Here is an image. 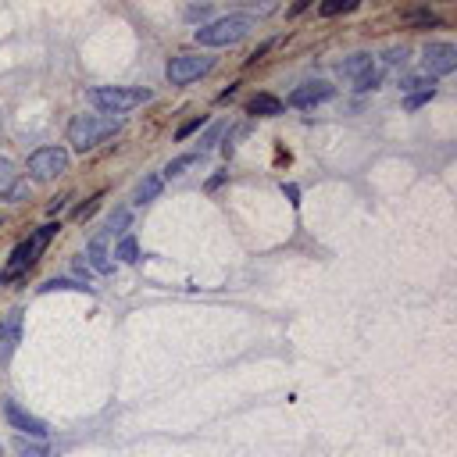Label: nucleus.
Returning a JSON list of instances; mask_svg holds the SVG:
<instances>
[{
  "label": "nucleus",
  "instance_id": "5",
  "mask_svg": "<svg viewBox=\"0 0 457 457\" xmlns=\"http://www.w3.org/2000/svg\"><path fill=\"white\" fill-rule=\"evenodd\" d=\"M211 68H215V58H208V54H179L168 61L165 75L172 86H186V83L200 79V75H208Z\"/></svg>",
  "mask_w": 457,
  "mask_h": 457
},
{
  "label": "nucleus",
  "instance_id": "12",
  "mask_svg": "<svg viewBox=\"0 0 457 457\" xmlns=\"http://www.w3.org/2000/svg\"><path fill=\"white\" fill-rule=\"evenodd\" d=\"M365 72H372V58L368 54H354V58L340 61V75H347V79H361Z\"/></svg>",
  "mask_w": 457,
  "mask_h": 457
},
{
  "label": "nucleus",
  "instance_id": "14",
  "mask_svg": "<svg viewBox=\"0 0 457 457\" xmlns=\"http://www.w3.org/2000/svg\"><path fill=\"white\" fill-rule=\"evenodd\" d=\"M200 161V154H183V158H175V161H168V168H165V175L161 179H175V175H183L190 165H197Z\"/></svg>",
  "mask_w": 457,
  "mask_h": 457
},
{
  "label": "nucleus",
  "instance_id": "9",
  "mask_svg": "<svg viewBox=\"0 0 457 457\" xmlns=\"http://www.w3.org/2000/svg\"><path fill=\"white\" fill-rule=\"evenodd\" d=\"M108 240H111V233H108V228H100V233L90 240V247H86L90 265H93L100 275H108V272H111V261H108Z\"/></svg>",
  "mask_w": 457,
  "mask_h": 457
},
{
  "label": "nucleus",
  "instance_id": "4",
  "mask_svg": "<svg viewBox=\"0 0 457 457\" xmlns=\"http://www.w3.org/2000/svg\"><path fill=\"white\" fill-rule=\"evenodd\" d=\"M68 150L61 147H40L29 154V175L36 183H50V179H58V175L68 172Z\"/></svg>",
  "mask_w": 457,
  "mask_h": 457
},
{
  "label": "nucleus",
  "instance_id": "28",
  "mask_svg": "<svg viewBox=\"0 0 457 457\" xmlns=\"http://www.w3.org/2000/svg\"><path fill=\"white\" fill-rule=\"evenodd\" d=\"M97 208H100V197H93V200H90V204H83V208H79V211H75V215H79V218H90V215H93Z\"/></svg>",
  "mask_w": 457,
  "mask_h": 457
},
{
  "label": "nucleus",
  "instance_id": "1",
  "mask_svg": "<svg viewBox=\"0 0 457 457\" xmlns=\"http://www.w3.org/2000/svg\"><path fill=\"white\" fill-rule=\"evenodd\" d=\"M254 29V18L250 15H222L208 25H200V29L193 33V40L200 47H233L240 40H247Z\"/></svg>",
  "mask_w": 457,
  "mask_h": 457
},
{
  "label": "nucleus",
  "instance_id": "24",
  "mask_svg": "<svg viewBox=\"0 0 457 457\" xmlns=\"http://www.w3.org/2000/svg\"><path fill=\"white\" fill-rule=\"evenodd\" d=\"M15 447H18V454H22V457H47V447H36V443H25V440H18Z\"/></svg>",
  "mask_w": 457,
  "mask_h": 457
},
{
  "label": "nucleus",
  "instance_id": "21",
  "mask_svg": "<svg viewBox=\"0 0 457 457\" xmlns=\"http://www.w3.org/2000/svg\"><path fill=\"white\" fill-rule=\"evenodd\" d=\"M375 86H379V72H375V68L365 72L361 79H354V90H358V93H368V90H375Z\"/></svg>",
  "mask_w": 457,
  "mask_h": 457
},
{
  "label": "nucleus",
  "instance_id": "10",
  "mask_svg": "<svg viewBox=\"0 0 457 457\" xmlns=\"http://www.w3.org/2000/svg\"><path fill=\"white\" fill-rule=\"evenodd\" d=\"M247 111L258 115V118H275V115H283V100L272 97V93H258V97L247 104Z\"/></svg>",
  "mask_w": 457,
  "mask_h": 457
},
{
  "label": "nucleus",
  "instance_id": "26",
  "mask_svg": "<svg viewBox=\"0 0 457 457\" xmlns=\"http://www.w3.org/2000/svg\"><path fill=\"white\" fill-rule=\"evenodd\" d=\"M208 15H211V8H208V4H200V8L193 4V8H186V18H190V22H204Z\"/></svg>",
  "mask_w": 457,
  "mask_h": 457
},
{
  "label": "nucleus",
  "instance_id": "3",
  "mask_svg": "<svg viewBox=\"0 0 457 457\" xmlns=\"http://www.w3.org/2000/svg\"><path fill=\"white\" fill-rule=\"evenodd\" d=\"M150 97L154 93L147 86H97V90H90V104L111 118V115H125V111L147 104Z\"/></svg>",
  "mask_w": 457,
  "mask_h": 457
},
{
  "label": "nucleus",
  "instance_id": "7",
  "mask_svg": "<svg viewBox=\"0 0 457 457\" xmlns=\"http://www.w3.org/2000/svg\"><path fill=\"white\" fill-rule=\"evenodd\" d=\"M4 418H8V425H11V429H18L22 436H36V440H43V436H47V425H43L36 415L25 411L18 400H4Z\"/></svg>",
  "mask_w": 457,
  "mask_h": 457
},
{
  "label": "nucleus",
  "instance_id": "11",
  "mask_svg": "<svg viewBox=\"0 0 457 457\" xmlns=\"http://www.w3.org/2000/svg\"><path fill=\"white\" fill-rule=\"evenodd\" d=\"M161 190H165V179H161V175H143L133 200H136V204H150V200L161 197Z\"/></svg>",
  "mask_w": 457,
  "mask_h": 457
},
{
  "label": "nucleus",
  "instance_id": "16",
  "mask_svg": "<svg viewBox=\"0 0 457 457\" xmlns=\"http://www.w3.org/2000/svg\"><path fill=\"white\" fill-rule=\"evenodd\" d=\"M15 179H18V172H15V165H11L8 158H0V193H8V190L15 186Z\"/></svg>",
  "mask_w": 457,
  "mask_h": 457
},
{
  "label": "nucleus",
  "instance_id": "2",
  "mask_svg": "<svg viewBox=\"0 0 457 457\" xmlns=\"http://www.w3.org/2000/svg\"><path fill=\"white\" fill-rule=\"evenodd\" d=\"M122 129L118 118H108V115H75L68 122V143L79 150V154H86V150H93L100 140H108Z\"/></svg>",
  "mask_w": 457,
  "mask_h": 457
},
{
  "label": "nucleus",
  "instance_id": "27",
  "mask_svg": "<svg viewBox=\"0 0 457 457\" xmlns=\"http://www.w3.org/2000/svg\"><path fill=\"white\" fill-rule=\"evenodd\" d=\"M222 129H225V125H215V129H211V133H208L204 140H200V150H197V154H204V150H208V147H211V143L218 140V133H222Z\"/></svg>",
  "mask_w": 457,
  "mask_h": 457
},
{
  "label": "nucleus",
  "instance_id": "23",
  "mask_svg": "<svg viewBox=\"0 0 457 457\" xmlns=\"http://www.w3.org/2000/svg\"><path fill=\"white\" fill-rule=\"evenodd\" d=\"M436 97V90H422V93H411L408 97V111H418L422 104H429V100Z\"/></svg>",
  "mask_w": 457,
  "mask_h": 457
},
{
  "label": "nucleus",
  "instance_id": "19",
  "mask_svg": "<svg viewBox=\"0 0 457 457\" xmlns=\"http://www.w3.org/2000/svg\"><path fill=\"white\" fill-rule=\"evenodd\" d=\"M40 290H43V293H47V290H79V293H86L90 286L75 283V279H50V283H47V286H40Z\"/></svg>",
  "mask_w": 457,
  "mask_h": 457
},
{
  "label": "nucleus",
  "instance_id": "13",
  "mask_svg": "<svg viewBox=\"0 0 457 457\" xmlns=\"http://www.w3.org/2000/svg\"><path fill=\"white\" fill-rule=\"evenodd\" d=\"M115 258L125 261V265H136V261H140V243H136L133 236H122L118 247H115Z\"/></svg>",
  "mask_w": 457,
  "mask_h": 457
},
{
  "label": "nucleus",
  "instance_id": "6",
  "mask_svg": "<svg viewBox=\"0 0 457 457\" xmlns=\"http://www.w3.org/2000/svg\"><path fill=\"white\" fill-rule=\"evenodd\" d=\"M422 68H425L429 79H436V75H450L457 68V47L454 43H425Z\"/></svg>",
  "mask_w": 457,
  "mask_h": 457
},
{
  "label": "nucleus",
  "instance_id": "18",
  "mask_svg": "<svg viewBox=\"0 0 457 457\" xmlns=\"http://www.w3.org/2000/svg\"><path fill=\"white\" fill-rule=\"evenodd\" d=\"M129 218H133L129 211H125V208H118V211H115V215L108 218V233H111V236L125 233V225H129Z\"/></svg>",
  "mask_w": 457,
  "mask_h": 457
},
{
  "label": "nucleus",
  "instance_id": "17",
  "mask_svg": "<svg viewBox=\"0 0 457 457\" xmlns=\"http://www.w3.org/2000/svg\"><path fill=\"white\" fill-rule=\"evenodd\" d=\"M358 4L354 0H329V4H322L318 11H322V18H333V15H343V11H354Z\"/></svg>",
  "mask_w": 457,
  "mask_h": 457
},
{
  "label": "nucleus",
  "instance_id": "22",
  "mask_svg": "<svg viewBox=\"0 0 457 457\" xmlns=\"http://www.w3.org/2000/svg\"><path fill=\"white\" fill-rule=\"evenodd\" d=\"M204 122H208L204 115H197V118H190L186 125H179V133H175V140H190V136H193V133H197V129H200V125H204Z\"/></svg>",
  "mask_w": 457,
  "mask_h": 457
},
{
  "label": "nucleus",
  "instance_id": "20",
  "mask_svg": "<svg viewBox=\"0 0 457 457\" xmlns=\"http://www.w3.org/2000/svg\"><path fill=\"white\" fill-rule=\"evenodd\" d=\"M58 233H61V225H54V222H50V225H43V228H40V233L33 236V243H36V250H43V247H47L50 240H54Z\"/></svg>",
  "mask_w": 457,
  "mask_h": 457
},
{
  "label": "nucleus",
  "instance_id": "30",
  "mask_svg": "<svg viewBox=\"0 0 457 457\" xmlns=\"http://www.w3.org/2000/svg\"><path fill=\"white\" fill-rule=\"evenodd\" d=\"M0 283H4V275H0Z\"/></svg>",
  "mask_w": 457,
  "mask_h": 457
},
{
  "label": "nucleus",
  "instance_id": "8",
  "mask_svg": "<svg viewBox=\"0 0 457 457\" xmlns=\"http://www.w3.org/2000/svg\"><path fill=\"white\" fill-rule=\"evenodd\" d=\"M333 93H336V90L329 86V83H308V86H300V90L290 93V104H293V108H315V104H325Z\"/></svg>",
  "mask_w": 457,
  "mask_h": 457
},
{
  "label": "nucleus",
  "instance_id": "15",
  "mask_svg": "<svg viewBox=\"0 0 457 457\" xmlns=\"http://www.w3.org/2000/svg\"><path fill=\"white\" fill-rule=\"evenodd\" d=\"M400 90H408V93L418 90L422 93V90H436V83L429 79V75H408V79H400Z\"/></svg>",
  "mask_w": 457,
  "mask_h": 457
},
{
  "label": "nucleus",
  "instance_id": "25",
  "mask_svg": "<svg viewBox=\"0 0 457 457\" xmlns=\"http://www.w3.org/2000/svg\"><path fill=\"white\" fill-rule=\"evenodd\" d=\"M383 58H386V65H404L408 61V47H390Z\"/></svg>",
  "mask_w": 457,
  "mask_h": 457
},
{
  "label": "nucleus",
  "instance_id": "29",
  "mask_svg": "<svg viewBox=\"0 0 457 457\" xmlns=\"http://www.w3.org/2000/svg\"><path fill=\"white\" fill-rule=\"evenodd\" d=\"M65 200H68V197H58V200H54V204H50V215H58V211L65 208Z\"/></svg>",
  "mask_w": 457,
  "mask_h": 457
}]
</instances>
